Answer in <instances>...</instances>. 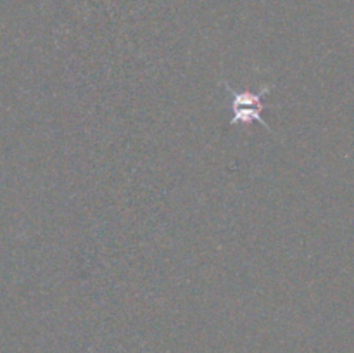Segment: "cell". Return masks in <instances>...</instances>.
Instances as JSON below:
<instances>
[{
  "instance_id": "6da1fadb",
  "label": "cell",
  "mask_w": 354,
  "mask_h": 353,
  "mask_svg": "<svg viewBox=\"0 0 354 353\" xmlns=\"http://www.w3.org/2000/svg\"><path fill=\"white\" fill-rule=\"evenodd\" d=\"M228 92V104L232 111V125H251L261 123L266 127V123L261 118V111L265 109L263 97L272 90V87H265L259 92H249V90H237L232 89L230 85H225ZM268 128V127H266Z\"/></svg>"
}]
</instances>
